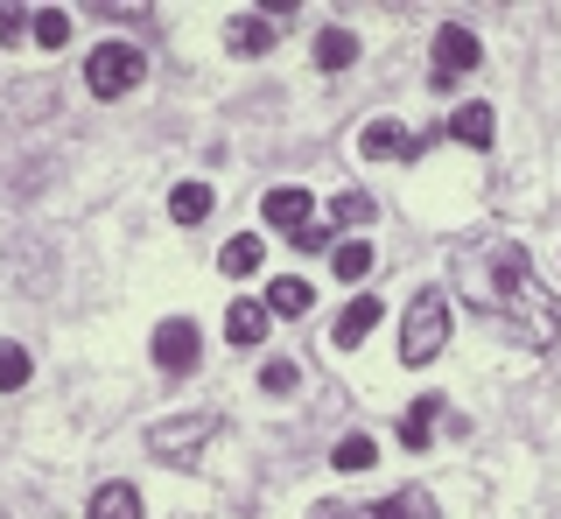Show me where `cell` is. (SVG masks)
Here are the masks:
<instances>
[{
  "label": "cell",
  "mask_w": 561,
  "mask_h": 519,
  "mask_svg": "<svg viewBox=\"0 0 561 519\" xmlns=\"http://www.w3.org/2000/svg\"><path fill=\"white\" fill-rule=\"evenodd\" d=\"M456 281H463L470 302H478L491 323H505L526 351H548L561 337V302L540 288V274H534V260H526L519 239H463V246H456Z\"/></svg>",
  "instance_id": "6da1fadb"
},
{
  "label": "cell",
  "mask_w": 561,
  "mask_h": 519,
  "mask_svg": "<svg viewBox=\"0 0 561 519\" xmlns=\"http://www.w3.org/2000/svg\"><path fill=\"white\" fill-rule=\"evenodd\" d=\"M443 344H449V296L443 288H421L408 302V323H400V358L408 366H435Z\"/></svg>",
  "instance_id": "7a4b0ae2"
},
{
  "label": "cell",
  "mask_w": 561,
  "mask_h": 519,
  "mask_svg": "<svg viewBox=\"0 0 561 519\" xmlns=\"http://www.w3.org/2000/svg\"><path fill=\"white\" fill-rule=\"evenodd\" d=\"M140 78H148V57H140L134 43H99L92 57H84V84H92L99 99H127Z\"/></svg>",
  "instance_id": "3957f363"
},
{
  "label": "cell",
  "mask_w": 561,
  "mask_h": 519,
  "mask_svg": "<svg viewBox=\"0 0 561 519\" xmlns=\"http://www.w3.org/2000/svg\"><path fill=\"white\" fill-rule=\"evenodd\" d=\"M218 428H225L218 414L197 407V414H175V422H154V428H148V449H154L162 463H197V449L218 436Z\"/></svg>",
  "instance_id": "277c9868"
},
{
  "label": "cell",
  "mask_w": 561,
  "mask_h": 519,
  "mask_svg": "<svg viewBox=\"0 0 561 519\" xmlns=\"http://www.w3.org/2000/svg\"><path fill=\"white\" fill-rule=\"evenodd\" d=\"M197 351H204V344H197V323H190V316H175V323H162V331H154V366L175 372V379L197 372Z\"/></svg>",
  "instance_id": "5b68a950"
},
{
  "label": "cell",
  "mask_w": 561,
  "mask_h": 519,
  "mask_svg": "<svg viewBox=\"0 0 561 519\" xmlns=\"http://www.w3.org/2000/svg\"><path fill=\"white\" fill-rule=\"evenodd\" d=\"M478 57H484V49H478V36H470V28H443V36H435V84L449 92L463 71H478Z\"/></svg>",
  "instance_id": "8992f818"
},
{
  "label": "cell",
  "mask_w": 561,
  "mask_h": 519,
  "mask_svg": "<svg viewBox=\"0 0 561 519\" xmlns=\"http://www.w3.org/2000/svg\"><path fill=\"white\" fill-rule=\"evenodd\" d=\"M351 519H435V498L421 492V484H408V492H386L373 506H358Z\"/></svg>",
  "instance_id": "52a82bcc"
},
{
  "label": "cell",
  "mask_w": 561,
  "mask_h": 519,
  "mask_svg": "<svg viewBox=\"0 0 561 519\" xmlns=\"http://www.w3.org/2000/svg\"><path fill=\"white\" fill-rule=\"evenodd\" d=\"M260 211H267V224H280L288 239H302L309 224H316L309 218V189H295V183L288 189H267V204H260Z\"/></svg>",
  "instance_id": "ba28073f"
},
{
  "label": "cell",
  "mask_w": 561,
  "mask_h": 519,
  "mask_svg": "<svg viewBox=\"0 0 561 519\" xmlns=\"http://www.w3.org/2000/svg\"><path fill=\"white\" fill-rule=\"evenodd\" d=\"M421 148H428V134H408V127H393V119H373V127L358 134V154H373V162L379 154H421Z\"/></svg>",
  "instance_id": "9c48e42d"
},
{
  "label": "cell",
  "mask_w": 561,
  "mask_h": 519,
  "mask_svg": "<svg viewBox=\"0 0 561 519\" xmlns=\"http://www.w3.org/2000/svg\"><path fill=\"white\" fill-rule=\"evenodd\" d=\"M225 43H232L239 57H267V49L280 43V28L267 22V14H232V22H225Z\"/></svg>",
  "instance_id": "30bf717a"
},
{
  "label": "cell",
  "mask_w": 561,
  "mask_h": 519,
  "mask_svg": "<svg viewBox=\"0 0 561 519\" xmlns=\"http://www.w3.org/2000/svg\"><path fill=\"white\" fill-rule=\"evenodd\" d=\"M379 316H386V309H379V296H358V302H351L344 316H337V331H330V344H337V351H351V344H365V337L379 331Z\"/></svg>",
  "instance_id": "8fae6325"
},
{
  "label": "cell",
  "mask_w": 561,
  "mask_h": 519,
  "mask_svg": "<svg viewBox=\"0 0 561 519\" xmlns=\"http://www.w3.org/2000/svg\"><path fill=\"white\" fill-rule=\"evenodd\" d=\"M84 519H140V492H134V484H99V492H92V512H84Z\"/></svg>",
  "instance_id": "7c38bea8"
},
{
  "label": "cell",
  "mask_w": 561,
  "mask_h": 519,
  "mask_svg": "<svg viewBox=\"0 0 561 519\" xmlns=\"http://www.w3.org/2000/svg\"><path fill=\"white\" fill-rule=\"evenodd\" d=\"M309 302H316V288L302 281V274H288V281L267 288V302H260V309H267V316H309Z\"/></svg>",
  "instance_id": "4fadbf2b"
},
{
  "label": "cell",
  "mask_w": 561,
  "mask_h": 519,
  "mask_svg": "<svg viewBox=\"0 0 561 519\" xmlns=\"http://www.w3.org/2000/svg\"><path fill=\"white\" fill-rule=\"evenodd\" d=\"M443 134H456V141H470V148H491V106H456L449 119H443Z\"/></svg>",
  "instance_id": "5bb4252c"
},
{
  "label": "cell",
  "mask_w": 561,
  "mask_h": 519,
  "mask_svg": "<svg viewBox=\"0 0 561 519\" xmlns=\"http://www.w3.org/2000/svg\"><path fill=\"white\" fill-rule=\"evenodd\" d=\"M435 422H443V401H435V393H421V401L408 407V422H400V442H408V449H428Z\"/></svg>",
  "instance_id": "9a60e30c"
},
{
  "label": "cell",
  "mask_w": 561,
  "mask_h": 519,
  "mask_svg": "<svg viewBox=\"0 0 561 519\" xmlns=\"http://www.w3.org/2000/svg\"><path fill=\"white\" fill-rule=\"evenodd\" d=\"M316 64H323V71H351V64H358V36H351V28H323V36H316Z\"/></svg>",
  "instance_id": "2e32d148"
},
{
  "label": "cell",
  "mask_w": 561,
  "mask_h": 519,
  "mask_svg": "<svg viewBox=\"0 0 561 519\" xmlns=\"http://www.w3.org/2000/svg\"><path fill=\"white\" fill-rule=\"evenodd\" d=\"M169 218H175V224H204V218H210V183H175Z\"/></svg>",
  "instance_id": "e0dca14e"
},
{
  "label": "cell",
  "mask_w": 561,
  "mask_h": 519,
  "mask_svg": "<svg viewBox=\"0 0 561 519\" xmlns=\"http://www.w3.org/2000/svg\"><path fill=\"white\" fill-rule=\"evenodd\" d=\"M225 331H232V344H260V337H267V309H260V302H232V309H225Z\"/></svg>",
  "instance_id": "ac0fdd59"
},
{
  "label": "cell",
  "mask_w": 561,
  "mask_h": 519,
  "mask_svg": "<svg viewBox=\"0 0 561 519\" xmlns=\"http://www.w3.org/2000/svg\"><path fill=\"white\" fill-rule=\"evenodd\" d=\"M260 260H267V246H260V232H239V239H225V274H260Z\"/></svg>",
  "instance_id": "d6986e66"
},
{
  "label": "cell",
  "mask_w": 561,
  "mask_h": 519,
  "mask_svg": "<svg viewBox=\"0 0 561 519\" xmlns=\"http://www.w3.org/2000/svg\"><path fill=\"white\" fill-rule=\"evenodd\" d=\"M330 463H337V471H373L379 449H373V436H344L337 449H330Z\"/></svg>",
  "instance_id": "ffe728a7"
},
{
  "label": "cell",
  "mask_w": 561,
  "mask_h": 519,
  "mask_svg": "<svg viewBox=\"0 0 561 519\" xmlns=\"http://www.w3.org/2000/svg\"><path fill=\"white\" fill-rule=\"evenodd\" d=\"M365 274H373V246H365V239H344L337 246V281H365Z\"/></svg>",
  "instance_id": "44dd1931"
},
{
  "label": "cell",
  "mask_w": 561,
  "mask_h": 519,
  "mask_svg": "<svg viewBox=\"0 0 561 519\" xmlns=\"http://www.w3.org/2000/svg\"><path fill=\"white\" fill-rule=\"evenodd\" d=\"M28 28H35V43H43V49H64L70 43V14H57V8H43Z\"/></svg>",
  "instance_id": "7402d4cb"
},
{
  "label": "cell",
  "mask_w": 561,
  "mask_h": 519,
  "mask_svg": "<svg viewBox=\"0 0 561 519\" xmlns=\"http://www.w3.org/2000/svg\"><path fill=\"white\" fill-rule=\"evenodd\" d=\"M302 387V372L288 366V358H267V366H260V393H295Z\"/></svg>",
  "instance_id": "603a6c76"
},
{
  "label": "cell",
  "mask_w": 561,
  "mask_h": 519,
  "mask_svg": "<svg viewBox=\"0 0 561 519\" xmlns=\"http://www.w3.org/2000/svg\"><path fill=\"white\" fill-rule=\"evenodd\" d=\"M0 387H28V351H22V344H0Z\"/></svg>",
  "instance_id": "cb8c5ba5"
},
{
  "label": "cell",
  "mask_w": 561,
  "mask_h": 519,
  "mask_svg": "<svg viewBox=\"0 0 561 519\" xmlns=\"http://www.w3.org/2000/svg\"><path fill=\"white\" fill-rule=\"evenodd\" d=\"M373 218V197H358V189H344L337 204H330V224H365Z\"/></svg>",
  "instance_id": "d4e9b609"
},
{
  "label": "cell",
  "mask_w": 561,
  "mask_h": 519,
  "mask_svg": "<svg viewBox=\"0 0 561 519\" xmlns=\"http://www.w3.org/2000/svg\"><path fill=\"white\" fill-rule=\"evenodd\" d=\"M28 36V14L22 8H0V43H22Z\"/></svg>",
  "instance_id": "484cf974"
},
{
  "label": "cell",
  "mask_w": 561,
  "mask_h": 519,
  "mask_svg": "<svg viewBox=\"0 0 561 519\" xmlns=\"http://www.w3.org/2000/svg\"><path fill=\"white\" fill-rule=\"evenodd\" d=\"M316 519H351V506H316Z\"/></svg>",
  "instance_id": "4316f807"
}]
</instances>
